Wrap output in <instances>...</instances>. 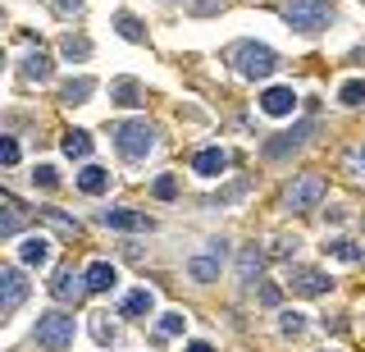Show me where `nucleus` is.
Segmentation results:
<instances>
[{
  "instance_id": "f257e3e1",
  "label": "nucleus",
  "mask_w": 365,
  "mask_h": 352,
  "mask_svg": "<svg viewBox=\"0 0 365 352\" xmlns=\"http://www.w3.org/2000/svg\"><path fill=\"white\" fill-rule=\"evenodd\" d=\"M228 60H233V69L242 78H269L274 69H279V55H274L269 46H256V41H237L233 51H228Z\"/></svg>"
},
{
  "instance_id": "f03ea898",
  "label": "nucleus",
  "mask_w": 365,
  "mask_h": 352,
  "mask_svg": "<svg viewBox=\"0 0 365 352\" xmlns=\"http://www.w3.org/2000/svg\"><path fill=\"white\" fill-rule=\"evenodd\" d=\"M114 146H119L123 161H142L155 146V129L146 119H123V124H114Z\"/></svg>"
},
{
  "instance_id": "7ed1b4c3",
  "label": "nucleus",
  "mask_w": 365,
  "mask_h": 352,
  "mask_svg": "<svg viewBox=\"0 0 365 352\" xmlns=\"http://www.w3.org/2000/svg\"><path fill=\"white\" fill-rule=\"evenodd\" d=\"M283 19L297 32H319V28H329L334 9H329V0H283Z\"/></svg>"
},
{
  "instance_id": "20e7f679",
  "label": "nucleus",
  "mask_w": 365,
  "mask_h": 352,
  "mask_svg": "<svg viewBox=\"0 0 365 352\" xmlns=\"http://www.w3.org/2000/svg\"><path fill=\"white\" fill-rule=\"evenodd\" d=\"M37 343L51 348V352H64L68 343H73V316L64 311H46L37 321Z\"/></svg>"
},
{
  "instance_id": "39448f33",
  "label": "nucleus",
  "mask_w": 365,
  "mask_h": 352,
  "mask_svg": "<svg viewBox=\"0 0 365 352\" xmlns=\"http://www.w3.org/2000/svg\"><path fill=\"white\" fill-rule=\"evenodd\" d=\"M324 192H329V183L319 174H302L292 183V192H288V206H292V215H311L319 201H324Z\"/></svg>"
},
{
  "instance_id": "423d86ee",
  "label": "nucleus",
  "mask_w": 365,
  "mask_h": 352,
  "mask_svg": "<svg viewBox=\"0 0 365 352\" xmlns=\"http://www.w3.org/2000/svg\"><path fill=\"white\" fill-rule=\"evenodd\" d=\"M288 288H292V293H302V298H324V293L334 288V279H329L324 270L292 266V275H288Z\"/></svg>"
},
{
  "instance_id": "0eeeda50",
  "label": "nucleus",
  "mask_w": 365,
  "mask_h": 352,
  "mask_svg": "<svg viewBox=\"0 0 365 352\" xmlns=\"http://www.w3.org/2000/svg\"><path fill=\"white\" fill-rule=\"evenodd\" d=\"M260 110H265L269 119H288V115H297V92H292V87H265Z\"/></svg>"
},
{
  "instance_id": "6e6552de",
  "label": "nucleus",
  "mask_w": 365,
  "mask_h": 352,
  "mask_svg": "<svg viewBox=\"0 0 365 352\" xmlns=\"http://www.w3.org/2000/svg\"><path fill=\"white\" fill-rule=\"evenodd\" d=\"M101 224H106V229H123V233H142V229H151V220H146L142 211H128V206L101 211Z\"/></svg>"
},
{
  "instance_id": "1a4fd4ad",
  "label": "nucleus",
  "mask_w": 365,
  "mask_h": 352,
  "mask_svg": "<svg viewBox=\"0 0 365 352\" xmlns=\"http://www.w3.org/2000/svg\"><path fill=\"white\" fill-rule=\"evenodd\" d=\"M83 288H87V283H83V275H73V266H60V270H55V279H51V298L55 302H73Z\"/></svg>"
},
{
  "instance_id": "9d476101",
  "label": "nucleus",
  "mask_w": 365,
  "mask_h": 352,
  "mask_svg": "<svg viewBox=\"0 0 365 352\" xmlns=\"http://www.w3.org/2000/svg\"><path fill=\"white\" fill-rule=\"evenodd\" d=\"M19 261H23V266H32V270H41L46 261H51V238H41V233L23 238V243H19Z\"/></svg>"
},
{
  "instance_id": "9b49d317",
  "label": "nucleus",
  "mask_w": 365,
  "mask_h": 352,
  "mask_svg": "<svg viewBox=\"0 0 365 352\" xmlns=\"http://www.w3.org/2000/svg\"><path fill=\"white\" fill-rule=\"evenodd\" d=\"M0 288H5V302H0V306H5V316H14V311H19V302L28 298V283H23V275H19L14 266H9L5 275H0Z\"/></svg>"
},
{
  "instance_id": "f8f14e48",
  "label": "nucleus",
  "mask_w": 365,
  "mask_h": 352,
  "mask_svg": "<svg viewBox=\"0 0 365 352\" xmlns=\"http://www.w3.org/2000/svg\"><path fill=\"white\" fill-rule=\"evenodd\" d=\"M83 283H87V293H106V288L119 283V275H114L110 261H91V266L83 270Z\"/></svg>"
},
{
  "instance_id": "ddd939ff",
  "label": "nucleus",
  "mask_w": 365,
  "mask_h": 352,
  "mask_svg": "<svg viewBox=\"0 0 365 352\" xmlns=\"http://www.w3.org/2000/svg\"><path fill=\"white\" fill-rule=\"evenodd\" d=\"M192 169H197L201 178H215L228 169V151H220V146H205V151H197V161H192Z\"/></svg>"
},
{
  "instance_id": "4468645a",
  "label": "nucleus",
  "mask_w": 365,
  "mask_h": 352,
  "mask_svg": "<svg viewBox=\"0 0 365 352\" xmlns=\"http://www.w3.org/2000/svg\"><path fill=\"white\" fill-rule=\"evenodd\" d=\"M315 129V124L311 119H306L302 124V129H292V133H283V138L279 142H265V156H269V161H279V156H288V151H297V146H302L306 142V133H311Z\"/></svg>"
},
{
  "instance_id": "2eb2a0df",
  "label": "nucleus",
  "mask_w": 365,
  "mask_h": 352,
  "mask_svg": "<svg viewBox=\"0 0 365 352\" xmlns=\"http://www.w3.org/2000/svg\"><path fill=\"white\" fill-rule=\"evenodd\" d=\"M220 261H224V243H220V252H215V256H197V261H187V275L197 279V283H210V279H220Z\"/></svg>"
},
{
  "instance_id": "dca6fc26",
  "label": "nucleus",
  "mask_w": 365,
  "mask_h": 352,
  "mask_svg": "<svg viewBox=\"0 0 365 352\" xmlns=\"http://www.w3.org/2000/svg\"><path fill=\"white\" fill-rule=\"evenodd\" d=\"M78 188H83L87 197H101V192L110 188V169H101V165H87L83 174H78Z\"/></svg>"
},
{
  "instance_id": "f3484780",
  "label": "nucleus",
  "mask_w": 365,
  "mask_h": 352,
  "mask_svg": "<svg viewBox=\"0 0 365 352\" xmlns=\"http://www.w3.org/2000/svg\"><path fill=\"white\" fill-rule=\"evenodd\" d=\"M155 311V293L151 288H137L123 298V316H151Z\"/></svg>"
},
{
  "instance_id": "a211bd4d",
  "label": "nucleus",
  "mask_w": 365,
  "mask_h": 352,
  "mask_svg": "<svg viewBox=\"0 0 365 352\" xmlns=\"http://www.w3.org/2000/svg\"><path fill=\"white\" fill-rule=\"evenodd\" d=\"M96 92V78H73V83H64V106H83V101Z\"/></svg>"
},
{
  "instance_id": "6ab92c4d",
  "label": "nucleus",
  "mask_w": 365,
  "mask_h": 352,
  "mask_svg": "<svg viewBox=\"0 0 365 352\" xmlns=\"http://www.w3.org/2000/svg\"><path fill=\"white\" fill-rule=\"evenodd\" d=\"M64 156H68V161H87V156H91V138H87L83 129L64 133Z\"/></svg>"
},
{
  "instance_id": "aec40b11",
  "label": "nucleus",
  "mask_w": 365,
  "mask_h": 352,
  "mask_svg": "<svg viewBox=\"0 0 365 352\" xmlns=\"http://www.w3.org/2000/svg\"><path fill=\"white\" fill-rule=\"evenodd\" d=\"M23 78H28V83H46V78H51V55H28V60H23Z\"/></svg>"
},
{
  "instance_id": "412c9836",
  "label": "nucleus",
  "mask_w": 365,
  "mask_h": 352,
  "mask_svg": "<svg viewBox=\"0 0 365 352\" xmlns=\"http://www.w3.org/2000/svg\"><path fill=\"white\" fill-rule=\"evenodd\" d=\"M110 96L119 101V106H142V83H133V78H119V83L110 87Z\"/></svg>"
},
{
  "instance_id": "4be33fe9",
  "label": "nucleus",
  "mask_w": 365,
  "mask_h": 352,
  "mask_svg": "<svg viewBox=\"0 0 365 352\" xmlns=\"http://www.w3.org/2000/svg\"><path fill=\"white\" fill-rule=\"evenodd\" d=\"M114 28H119V37H128V41H146V32H142V24L128 14V9H119L114 14Z\"/></svg>"
},
{
  "instance_id": "5701e85b",
  "label": "nucleus",
  "mask_w": 365,
  "mask_h": 352,
  "mask_svg": "<svg viewBox=\"0 0 365 352\" xmlns=\"http://www.w3.org/2000/svg\"><path fill=\"white\" fill-rule=\"evenodd\" d=\"M23 229V215H19V201L14 197H5V215H0V233L5 238H14Z\"/></svg>"
},
{
  "instance_id": "b1692460",
  "label": "nucleus",
  "mask_w": 365,
  "mask_h": 352,
  "mask_svg": "<svg viewBox=\"0 0 365 352\" xmlns=\"http://www.w3.org/2000/svg\"><path fill=\"white\" fill-rule=\"evenodd\" d=\"M324 252H329V256H338V261H347V266H361V261H365L361 247H356V243H342V238H338V243H329Z\"/></svg>"
},
{
  "instance_id": "393cba45",
  "label": "nucleus",
  "mask_w": 365,
  "mask_h": 352,
  "mask_svg": "<svg viewBox=\"0 0 365 352\" xmlns=\"http://www.w3.org/2000/svg\"><path fill=\"white\" fill-rule=\"evenodd\" d=\"M41 220H51L55 229H60V233H68V238L78 233V220H68V215H64V211H55V206H41Z\"/></svg>"
},
{
  "instance_id": "a878e982",
  "label": "nucleus",
  "mask_w": 365,
  "mask_h": 352,
  "mask_svg": "<svg viewBox=\"0 0 365 352\" xmlns=\"http://www.w3.org/2000/svg\"><path fill=\"white\" fill-rule=\"evenodd\" d=\"M338 101H342V106H365V83H361V78H351V83H342Z\"/></svg>"
},
{
  "instance_id": "bb28decb",
  "label": "nucleus",
  "mask_w": 365,
  "mask_h": 352,
  "mask_svg": "<svg viewBox=\"0 0 365 352\" xmlns=\"http://www.w3.org/2000/svg\"><path fill=\"white\" fill-rule=\"evenodd\" d=\"M182 325H187V321H182V311H165V316H160V334H165V338L182 334Z\"/></svg>"
},
{
  "instance_id": "cd10ccee",
  "label": "nucleus",
  "mask_w": 365,
  "mask_h": 352,
  "mask_svg": "<svg viewBox=\"0 0 365 352\" xmlns=\"http://www.w3.org/2000/svg\"><path fill=\"white\" fill-rule=\"evenodd\" d=\"M260 266H265L260 252H242V266H237V270H242V283H251V275H260Z\"/></svg>"
},
{
  "instance_id": "c85d7f7f",
  "label": "nucleus",
  "mask_w": 365,
  "mask_h": 352,
  "mask_svg": "<svg viewBox=\"0 0 365 352\" xmlns=\"http://www.w3.org/2000/svg\"><path fill=\"white\" fill-rule=\"evenodd\" d=\"M155 197H160V201H174V197H178V178H174V174H160V178H155Z\"/></svg>"
},
{
  "instance_id": "c756f323",
  "label": "nucleus",
  "mask_w": 365,
  "mask_h": 352,
  "mask_svg": "<svg viewBox=\"0 0 365 352\" xmlns=\"http://www.w3.org/2000/svg\"><path fill=\"white\" fill-rule=\"evenodd\" d=\"M64 55H68V60H87V55H91V41H87V37H78V41L68 37V41H64Z\"/></svg>"
},
{
  "instance_id": "7c9ffc66",
  "label": "nucleus",
  "mask_w": 365,
  "mask_h": 352,
  "mask_svg": "<svg viewBox=\"0 0 365 352\" xmlns=\"http://www.w3.org/2000/svg\"><path fill=\"white\" fill-rule=\"evenodd\" d=\"M279 329H283V334H302V329H306V316L283 311V316H279Z\"/></svg>"
},
{
  "instance_id": "2f4dec72",
  "label": "nucleus",
  "mask_w": 365,
  "mask_h": 352,
  "mask_svg": "<svg viewBox=\"0 0 365 352\" xmlns=\"http://www.w3.org/2000/svg\"><path fill=\"white\" fill-rule=\"evenodd\" d=\"M32 183H41V188H55V183H60L55 165H37V169H32Z\"/></svg>"
},
{
  "instance_id": "473e14b6",
  "label": "nucleus",
  "mask_w": 365,
  "mask_h": 352,
  "mask_svg": "<svg viewBox=\"0 0 365 352\" xmlns=\"http://www.w3.org/2000/svg\"><path fill=\"white\" fill-rule=\"evenodd\" d=\"M110 316H96V325H91V334H96V343H114V325H106Z\"/></svg>"
},
{
  "instance_id": "72a5a7b5",
  "label": "nucleus",
  "mask_w": 365,
  "mask_h": 352,
  "mask_svg": "<svg viewBox=\"0 0 365 352\" xmlns=\"http://www.w3.org/2000/svg\"><path fill=\"white\" fill-rule=\"evenodd\" d=\"M0 161H5V165H14V161H19V142H14V138L0 142Z\"/></svg>"
},
{
  "instance_id": "f704fd0d",
  "label": "nucleus",
  "mask_w": 365,
  "mask_h": 352,
  "mask_svg": "<svg viewBox=\"0 0 365 352\" xmlns=\"http://www.w3.org/2000/svg\"><path fill=\"white\" fill-rule=\"evenodd\" d=\"M83 9V0H55V14H78Z\"/></svg>"
},
{
  "instance_id": "c9c22d12",
  "label": "nucleus",
  "mask_w": 365,
  "mask_h": 352,
  "mask_svg": "<svg viewBox=\"0 0 365 352\" xmlns=\"http://www.w3.org/2000/svg\"><path fill=\"white\" fill-rule=\"evenodd\" d=\"M260 302H265V306H279V288H274V283H269V288L260 293Z\"/></svg>"
},
{
  "instance_id": "e433bc0d",
  "label": "nucleus",
  "mask_w": 365,
  "mask_h": 352,
  "mask_svg": "<svg viewBox=\"0 0 365 352\" xmlns=\"http://www.w3.org/2000/svg\"><path fill=\"white\" fill-rule=\"evenodd\" d=\"M351 169H361V174H365V146H361V151H351Z\"/></svg>"
},
{
  "instance_id": "4c0bfd02",
  "label": "nucleus",
  "mask_w": 365,
  "mask_h": 352,
  "mask_svg": "<svg viewBox=\"0 0 365 352\" xmlns=\"http://www.w3.org/2000/svg\"><path fill=\"white\" fill-rule=\"evenodd\" d=\"M187 352H215L210 343H187Z\"/></svg>"
},
{
  "instance_id": "58836bf2",
  "label": "nucleus",
  "mask_w": 365,
  "mask_h": 352,
  "mask_svg": "<svg viewBox=\"0 0 365 352\" xmlns=\"http://www.w3.org/2000/svg\"><path fill=\"white\" fill-rule=\"evenodd\" d=\"M361 224H365V220H361Z\"/></svg>"
}]
</instances>
